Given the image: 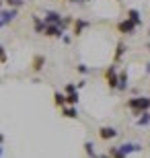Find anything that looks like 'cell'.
Masks as SVG:
<instances>
[{
    "label": "cell",
    "instance_id": "7c38bea8",
    "mask_svg": "<svg viewBox=\"0 0 150 158\" xmlns=\"http://www.w3.org/2000/svg\"><path fill=\"white\" fill-rule=\"evenodd\" d=\"M31 21H33V29H35V33H39V35H43L45 33V21H43V17H39V15H33L31 17Z\"/></svg>",
    "mask_w": 150,
    "mask_h": 158
},
{
    "label": "cell",
    "instance_id": "836d02e7",
    "mask_svg": "<svg viewBox=\"0 0 150 158\" xmlns=\"http://www.w3.org/2000/svg\"><path fill=\"white\" fill-rule=\"evenodd\" d=\"M2 27H4V25H2V21H0V29H2Z\"/></svg>",
    "mask_w": 150,
    "mask_h": 158
},
{
    "label": "cell",
    "instance_id": "484cf974",
    "mask_svg": "<svg viewBox=\"0 0 150 158\" xmlns=\"http://www.w3.org/2000/svg\"><path fill=\"white\" fill-rule=\"evenodd\" d=\"M62 43H64V45H70V43H72V37L64 33V37H62Z\"/></svg>",
    "mask_w": 150,
    "mask_h": 158
},
{
    "label": "cell",
    "instance_id": "7402d4cb",
    "mask_svg": "<svg viewBox=\"0 0 150 158\" xmlns=\"http://www.w3.org/2000/svg\"><path fill=\"white\" fill-rule=\"evenodd\" d=\"M76 90H78V86H76L74 82H68V84L64 86V93H66V94H70V93H76Z\"/></svg>",
    "mask_w": 150,
    "mask_h": 158
},
{
    "label": "cell",
    "instance_id": "f546056e",
    "mask_svg": "<svg viewBox=\"0 0 150 158\" xmlns=\"http://www.w3.org/2000/svg\"><path fill=\"white\" fill-rule=\"evenodd\" d=\"M2 6H4V0H0V10H2Z\"/></svg>",
    "mask_w": 150,
    "mask_h": 158
},
{
    "label": "cell",
    "instance_id": "8992f818",
    "mask_svg": "<svg viewBox=\"0 0 150 158\" xmlns=\"http://www.w3.org/2000/svg\"><path fill=\"white\" fill-rule=\"evenodd\" d=\"M17 17H19V8H8V6H6V8L0 10V21H2L4 27H6V25H11Z\"/></svg>",
    "mask_w": 150,
    "mask_h": 158
},
{
    "label": "cell",
    "instance_id": "603a6c76",
    "mask_svg": "<svg viewBox=\"0 0 150 158\" xmlns=\"http://www.w3.org/2000/svg\"><path fill=\"white\" fill-rule=\"evenodd\" d=\"M8 62V56H6V49L4 45H0V64H6Z\"/></svg>",
    "mask_w": 150,
    "mask_h": 158
},
{
    "label": "cell",
    "instance_id": "7a4b0ae2",
    "mask_svg": "<svg viewBox=\"0 0 150 158\" xmlns=\"http://www.w3.org/2000/svg\"><path fill=\"white\" fill-rule=\"evenodd\" d=\"M103 76H105V84L109 86V90H117V84H119V66L115 62L105 68Z\"/></svg>",
    "mask_w": 150,
    "mask_h": 158
},
{
    "label": "cell",
    "instance_id": "4fadbf2b",
    "mask_svg": "<svg viewBox=\"0 0 150 158\" xmlns=\"http://www.w3.org/2000/svg\"><path fill=\"white\" fill-rule=\"evenodd\" d=\"M60 113H62V117H66V119H78V117H80V115H78V109H76L74 105L62 107V109H60Z\"/></svg>",
    "mask_w": 150,
    "mask_h": 158
},
{
    "label": "cell",
    "instance_id": "f1b7e54d",
    "mask_svg": "<svg viewBox=\"0 0 150 158\" xmlns=\"http://www.w3.org/2000/svg\"><path fill=\"white\" fill-rule=\"evenodd\" d=\"M2 144H4V134H0V148H2Z\"/></svg>",
    "mask_w": 150,
    "mask_h": 158
},
{
    "label": "cell",
    "instance_id": "277c9868",
    "mask_svg": "<svg viewBox=\"0 0 150 158\" xmlns=\"http://www.w3.org/2000/svg\"><path fill=\"white\" fill-rule=\"evenodd\" d=\"M115 29H117V33H119V35H134L138 27H136V25H134L132 21L126 17V19H121L119 23L115 25Z\"/></svg>",
    "mask_w": 150,
    "mask_h": 158
},
{
    "label": "cell",
    "instance_id": "9c48e42d",
    "mask_svg": "<svg viewBox=\"0 0 150 158\" xmlns=\"http://www.w3.org/2000/svg\"><path fill=\"white\" fill-rule=\"evenodd\" d=\"M119 148L126 156H130L134 152H142V144H138V142H123V144H119Z\"/></svg>",
    "mask_w": 150,
    "mask_h": 158
},
{
    "label": "cell",
    "instance_id": "83f0119b",
    "mask_svg": "<svg viewBox=\"0 0 150 158\" xmlns=\"http://www.w3.org/2000/svg\"><path fill=\"white\" fill-rule=\"evenodd\" d=\"M144 72H146V76H150V62L146 64V68H144Z\"/></svg>",
    "mask_w": 150,
    "mask_h": 158
},
{
    "label": "cell",
    "instance_id": "ffe728a7",
    "mask_svg": "<svg viewBox=\"0 0 150 158\" xmlns=\"http://www.w3.org/2000/svg\"><path fill=\"white\" fill-rule=\"evenodd\" d=\"M4 4L8 6V8H23V6L27 4V0H4Z\"/></svg>",
    "mask_w": 150,
    "mask_h": 158
},
{
    "label": "cell",
    "instance_id": "d6986e66",
    "mask_svg": "<svg viewBox=\"0 0 150 158\" xmlns=\"http://www.w3.org/2000/svg\"><path fill=\"white\" fill-rule=\"evenodd\" d=\"M66 101H68V105H78L80 103V93L76 90V93H70V94H66Z\"/></svg>",
    "mask_w": 150,
    "mask_h": 158
},
{
    "label": "cell",
    "instance_id": "4dcf8cb0",
    "mask_svg": "<svg viewBox=\"0 0 150 158\" xmlns=\"http://www.w3.org/2000/svg\"><path fill=\"white\" fill-rule=\"evenodd\" d=\"M146 49H148V52H150V41H148V43H146Z\"/></svg>",
    "mask_w": 150,
    "mask_h": 158
},
{
    "label": "cell",
    "instance_id": "6da1fadb",
    "mask_svg": "<svg viewBox=\"0 0 150 158\" xmlns=\"http://www.w3.org/2000/svg\"><path fill=\"white\" fill-rule=\"evenodd\" d=\"M126 107L132 111L134 117H140L144 111H150V97H132L126 101Z\"/></svg>",
    "mask_w": 150,
    "mask_h": 158
},
{
    "label": "cell",
    "instance_id": "3957f363",
    "mask_svg": "<svg viewBox=\"0 0 150 158\" xmlns=\"http://www.w3.org/2000/svg\"><path fill=\"white\" fill-rule=\"evenodd\" d=\"M97 135H99V140L111 142V140H115L117 135H119V131H117L113 125H101V127L97 129Z\"/></svg>",
    "mask_w": 150,
    "mask_h": 158
},
{
    "label": "cell",
    "instance_id": "4316f807",
    "mask_svg": "<svg viewBox=\"0 0 150 158\" xmlns=\"http://www.w3.org/2000/svg\"><path fill=\"white\" fill-rule=\"evenodd\" d=\"M76 86H78V90H80V88H84V86H87V80H84V78H80V80L76 82Z\"/></svg>",
    "mask_w": 150,
    "mask_h": 158
},
{
    "label": "cell",
    "instance_id": "5bb4252c",
    "mask_svg": "<svg viewBox=\"0 0 150 158\" xmlns=\"http://www.w3.org/2000/svg\"><path fill=\"white\" fill-rule=\"evenodd\" d=\"M127 52V45H126V41H117V45H115V53H113V62L115 64H119L121 62V58H123V53Z\"/></svg>",
    "mask_w": 150,
    "mask_h": 158
},
{
    "label": "cell",
    "instance_id": "52a82bcc",
    "mask_svg": "<svg viewBox=\"0 0 150 158\" xmlns=\"http://www.w3.org/2000/svg\"><path fill=\"white\" fill-rule=\"evenodd\" d=\"M64 33H66V29H64L62 25H47V27H45V33H43V35L49 37V39H62Z\"/></svg>",
    "mask_w": 150,
    "mask_h": 158
},
{
    "label": "cell",
    "instance_id": "ac0fdd59",
    "mask_svg": "<svg viewBox=\"0 0 150 158\" xmlns=\"http://www.w3.org/2000/svg\"><path fill=\"white\" fill-rule=\"evenodd\" d=\"M82 148H84V154H87L88 158H99V152L95 150V144H92L91 140L84 142V146H82Z\"/></svg>",
    "mask_w": 150,
    "mask_h": 158
},
{
    "label": "cell",
    "instance_id": "cb8c5ba5",
    "mask_svg": "<svg viewBox=\"0 0 150 158\" xmlns=\"http://www.w3.org/2000/svg\"><path fill=\"white\" fill-rule=\"evenodd\" d=\"M72 23H74V19H72V17H64V19H62V27H64V29L72 27Z\"/></svg>",
    "mask_w": 150,
    "mask_h": 158
},
{
    "label": "cell",
    "instance_id": "d4e9b609",
    "mask_svg": "<svg viewBox=\"0 0 150 158\" xmlns=\"http://www.w3.org/2000/svg\"><path fill=\"white\" fill-rule=\"evenodd\" d=\"M66 2H70V4H88L91 0H66Z\"/></svg>",
    "mask_w": 150,
    "mask_h": 158
},
{
    "label": "cell",
    "instance_id": "8fae6325",
    "mask_svg": "<svg viewBox=\"0 0 150 158\" xmlns=\"http://www.w3.org/2000/svg\"><path fill=\"white\" fill-rule=\"evenodd\" d=\"M130 88V74L127 70H119V84H117V90L119 93H126Z\"/></svg>",
    "mask_w": 150,
    "mask_h": 158
},
{
    "label": "cell",
    "instance_id": "44dd1931",
    "mask_svg": "<svg viewBox=\"0 0 150 158\" xmlns=\"http://www.w3.org/2000/svg\"><path fill=\"white\" fill-rule=\"evenodd\" d=\"M76 72H78V74H80V76H88V74H91V68H88L87 64H76Z\"/></svg>",
    "mask_w": 150,
    "mask_h": 158
},
{
    "label": "cell",
    "instance_id": "e575fe53",
    "mask_svg": "<svg viewBox=\"0 0 150 158\" xmlns=\"http://www.w3.org/2000/svg\"><path fill=\"white\" fill-rule=\"evenodd\" d=\"M148 150H150V142H148Z\"/></svg>",
    "mask_w": 150,
    "mask_h": 158
},
{
    "label": "cell",
    "instance_id": "1f68e13d",
    "mask_svg": "<svg viewBox=\"0 0 150 158\" xmlns=\"http://www.w3.org/2000/svg\"><path fill=\"white\" fill-rule=\"evenodd\" d=\"M2 152H4V148H0V158H2Z\"/></svg>",
    "mask_w": 150,
    "mask_h": 158
},
{
    "label": "cell",
    "instance_id": "ba28073f",
    "mask_svg": "<svg viewBox=\"0 0 150 158\" xmlns=\"http://www.w3.org/2000/svg\"><path fill=\"white\" fill-rule=\"evenodd\" d=\"M62 19H64V15H60L58 10H45L43 12L45 25H62Z\"/></svg>",
    "mask_w": 150,
    "mask_h": 158
},
{
    "label": "cell",
    "instance_id": "5b68a950",
    "mask_svg": "<svg viewBox=\"0 0 150 158\" xmlns=\"http://www.w3.org/2000/svg\"><path fill=\"white\" fill-rule=\"evenodd\" d=\"M88 27H91V21H88V19H74V23H72V35L74 37H80L82 33H84V31L88 29Z\"/></svg>",
    "mask_w": 150,
    "mask_h": 158
},
{
    "label": "cell",
    "instance_id": "e0dca14e",
    "mask_svg": "<svg viewBox=\"0 0 150 158\" xmlns=\"http://www.w3.org/2000/svg\"><path fill=\"white\" fill-rule=\"evenodd\" d=\"M136 125L138 127H150V111H144L140 117H136Z\"/></svg>",
    "mask_w": 150,
    "mask_h": 158
},
{
    "label": "cell",
    "instance_id": "30bf717a",
    "mask_svg": "<svg viewBox=\"0 0 150 158\" xmlns=\"http://www.w3.org/2000/svg\"><path fill=\"white\" fill-rule=\"evenodd\" d=\"M43 66H45V56H41V53L33 56V60H31V72L39 74V72L43 70Z\"/></svg>",
    "mask_w": 150,
    "mask_h": 158
},
{
    "label": "cell",
    "instance_id": "d590c367",
    "mask_svg": "<svg viewBox=\"0 0 150 158\" xmlns=\"http://www.w3.org/2000/svg\"><path fill=\"white\" fill-rule=\"evenodd\" d=\"M115 2H121V0H115Z\"/></svg>",
    "mask_w": 150,
    "mask_h": 158
},
{
    "label": "cell",
    "instance_id": "2e32d148",
    "mask_svg": "<svg viewBox=\"0 0 150 158\" xmlns=\"http://www.w3.org/2000/svg\"><path fill=\"white\" fill-rule=\"evenodd\" d=\"M54 105L58 107V109H62V107L68 105V101H66V93H64V90H56V93H54Z\"/></svg>",
    "mask_w": 150,
    "mask_h": 158
},
{
    "label": "cell",
    "instance_id": "9a60e30c",
    "mask_svg": "<svg viewBox=\"0 0 150 158\" xmlns=\"http://www.w3.org/2000/svg\"><path fill=\"white\" fill-rule=\"evenodd\" d=\"M127 19H130L136 27H142V12H140L138 8H127Z\"/></svg>",
    "mask_w": 150,
    "mask_h": 158
},
{
    "label": "cell",
    "instance_id": "d6a6232c",
    "mask_svg": "<svg viewBox=\"0 0 150 158\" xmlns=\"http://www.w3.org/2000/svg\"><path fill=\"white\" fill-rule=\"evenodd\" d=\"M148 37H150V25H148Z\"/></svg>",
    "mask_w": 150,
    "mask_h": 158
}]
</instances>
